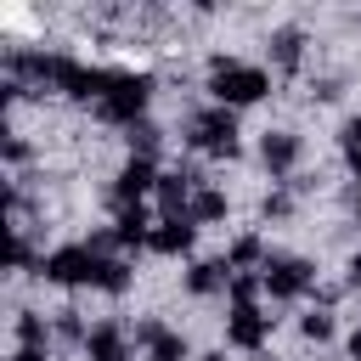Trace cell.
<instances>
[{"mask_svg": "<svg viewBox=\"0 0 361 361\" xmlns=\"http://www.w3.org/2000/svg\"><path fill=\"white\" fill-rule=\"evenodd\" d=\"M11 361H45V350H39V344H23V350H17Z\"/></svg>", "mask_w": 361, "mask_h": 361, "instance_id": "44dd1931", "label": "cell"}, {"mask_svg": "<svg viewBox=\"0 0 361 361\" xmlns=\"http://www.w3.org/2000/svg\"><path fill=\"white\" fill-rule=\"evenodd\" d=\"M271 90V73L259 62H237V56H214L209 62V96L214 107H248Z\"/></svg>", "mask_w": 361, "mask_h": 361, "instance_id": "7a4b0ae2", "label": "cell"}, {"mask_svg": "<svg viewBox=\"0 0 361 361\" xmlns=\"http://www.w3.org/2000/svg\"><path fill=\"white\" fill-rule=\"evenodd\" d=\"M259 164H265L271 175H288V169L299 164V135H293V130H265V135H259Z\"/></svg>", "mask_w": 361, "mask_h": 361, "instance_id": "9c48e42d", "label": "cell"}, {"mask_svg": "<svg viewBox=\"0 0 361 361\" xmlns=\"http://www.w3.org/2000/svg\"><path fill=\"white\" fill-rule=\"evenodd\" d=\"M265 327H271V322L259 316V305H254V299H237V305H231V322H226V338H231L237 350H259V344H265Z\"/></svg>", "mask_w": 361, "mask_h": 361, "instance_id": "52a82bcc", "label": "cell"}, {"mask_svg": "<svg viewBox=\"0 0 361 361\" xmlns=\"http://www.w3.org/2000/svg\"><path fill=\"white\" fill-rule=\"evenodd\" d=\"M254 259L265 265V248H259V237H237V243H231V259H226V265H231V271H243V265H254Z\"/></svg>", "mask_w": 361, "mask_h": 361, "instance_id": "e0dca14e", "label": "cell"}, {"mask_svg": "<svg viewBox=\"0 0 361 361\" xmlns=\"http://www.w3.org/2000/svg\"><path fill=\"white\" fill-rule=\"evenodd\" d=\"M17 338H23V344H39V338H45V327H39V316H34V310H23V316H17Z\"/></svg>", "mask_w": 361, "mask_h": 361, "instance_id": "ffe728a7", "label": "cell"}, {"mask_svg": "<svg viewBox=\"0 0 361 361\" xmlns=\"http://www.w3.org/2000/svg\"><path fill=\"white\" fill-rule=\"evenodd\" d=\"M147 237H152V226H147L141 203H124V209H118V220H113V243L135 248V243H147Z\"/></svg>", "mask_w": 361, "mask_h": 361, "instance_id": "4fadbf2b", "label": "cell"}, {"mask_svg": "<svg viewBox=\"0 0 361 361\" xmlns=\"http://www.w3.org/2000/svg\"><path fill=\"white\" fill-rule=\"evenodd\" d=\"M226 276H231V265H220V259H197V265L186 271V293H214V288H226Z\"/></svg>", "mask_w": 361, "mask_h": 361, "instance_id": "5bb4252c", "label": "cell"}, {"mask_svg": "<svg viewBox=\"0 0 361 361\" xmlns=\"http://www.w3.org/2000/svg\"><path fill=\"white\" fill-rule=\"evenodd\" d=\"M85 355H90V361H130V355H124V327H113V322L90 327V333H85Z\"/></svg>", "mask_w": 361, "mask_h": 361, "instance_id": "7c38bea8", "label": "cell"}, {"mask_svg": "<svg viewBox=\"0 0 361 361\" xmlns=\"http://www.w3.org/2000/svg\"><path fill=\"white\" fill-rule=\"evenodd\" d=\"M186 130H192L186 141H192L197 152H214V158H231V152H237V113H231V107H203Z\"/></svg>", "mask_w": 361, "mask_h": 361, "instance_id": "5b68a950", "label": "cell"}, {"mask_svg": "<svg viewBox=\"0 0 361 361\" xmlns=\"http://www.w3.org/2000/svg\"><path fill=\"white\" fill-rule=\"evenodd\" d=\"M299 51H305V34H299V28H276V34H271L276 68H299Z\"/></svg>", "mask_w": 361, "mask_h": 361, "instance_id": "9a60e30c", "label": "cell"}, {"mask_svg": "<svg viewBox=\"0 0 361 361\" xmlns=\"http://www.w3.org/2000/svg\"><path fill=\"white\" fill-rule=\"evenodd\" d=\"M299 327H305V338H316V344H322V338H333V316H327V310H310Z\"/></svg>", "mask_w": 361, "mask_h": 361, "instance_id": "d6986e66", "label": "cell"}, {"mask_svg": "<svg viewBox=\"0 0 361 361\" xmlns=\"http://www.w3.org/2000/svg\"><path fill=\"white\" fill-rule=\"evenodd\" d=\"M355 214H361V203H355Z\"/></svg>", "mask_w": 361, "mask_h": 361, "instance_id": "cb8c5ba5", "label": "cell"}, {"mask_svg": "<svg viewBox=\"0 0 361 361\" xmlns=\"http://www.w3.org/2000/svg\"><path fill=\"white\" fill-rule=\"evenodd\" d=\"M192 243H197V220H192V214H169V220H158L152 237H147L152 254H192Z\"/></svg>", "mask_w": 361, "mask_h": 361, "instance_id": "8992f818", "label": "cell"}, {"mask_svg": "<svg viewBox=\"0 0 361 361\" xmlns=\"http://www.w3.org/2000/svg\"><path fill=\"white\" fill-rule=\"evenodd\" d=\"M344 158H350V169L361 175V113L344 124Z\"/></svg>", "mask_w": 361, "mask_h": 361, "instance_id": "ac0fdd59", "label": "cell"}, {"mask_svg": "<svg viewBox=\"0 0 361 361\" xmlns=\"http://www.w3.org/2000/svg\"><path fill=\"white\" fill-rule=\"evenodd\" d=\"M192 180L197 175H158V203H164V220L169 214H192Z\"/></svg>", "mask_w": 361, "mask_h": 361, "instance_id": "8fae6325", "label": "cell"}, {"mask_svg": "<svg viewBox=\"0 0 361 361\" xmlns=\"http://www.w3.org/2000/svg\"><path fill=\"white\" fill-rule=\"evenodd\" d=\"M39 276L45 282H62V288H107V293H124L130 288V271L118 259H102L96 243H68V248H51L39 259Z\"/></svg>", "mask_w": 361, "mask_h": 361, "instance_id": "6da1fadb", "label": "cell"}, {"mask_svg": "<svg viewBox=\"0 0 361 361\" xmlns=\"http://www.w3.org/2000/svg\"><path fill=\"white\" fill-rule=\"evenodd\" d=\"M152 186H158V169H152V158H147V152H135V158L118 169L113 197H118V209H124V203H141V192H152Z\"/></svg>", "mask_w": 361, "mask_h": 361, "instance_id": "ba28073f", "label": "cell"}, {"mask_svg": "<svg viewBox=\"0 0 361 361\" xmlns=\"http://www.w3.org/2000/svg\"><path fill=\"white\" fill-rule=\"evenodd\" d=\"M259 288H265L271 299H299V293L316 288V271H310V259H299V254H265Z\"/></svg>", "mask_w": 361, "mask_h": 361, "instance_id": "3957f363", "label": "cell"}, {"mask_svg": "<svg viewBox=\"0 0 361 361\" xmlns=\"http://www.w3.org/2000/svg\"><path fill=\"white\" fill-rule=\"evenodd\" d=\"M147 96H152V79H147V73H113V85H107V96H102L96 107H102V118H113V124H135V118L147 113Z\"/></svg>", "mask_w": 361, "mask_h": 361, "instance_id": "277c9868", "label": "cell"}, {"mask_svg": "<svg viewBox=\"0 0 361 361\" xmlns=\"http://www.w3.org/2000/svg\"><path fill=\"white\" fill-rule=\"evenodd\" d=\"M350 282H361V254H355V259H350Z\"/></svg>", "mask_w": 361, "mask_h": 361, "instance_id": "7402d4cb", "label": "cell"}, {"mask_svg": "<svg viewBox=\"0 0 361 361\" xmlns=\"http://www.w3.org/2000/svg\"><path fill=\"white\" fill-rule=\"evenodd\" d=\"M192 220H226V192L203 186V192L192 197Z\"/></svg>", "mask_w": 361, "mask_h": 361, "instance_id": "2e32d148", "label": "cell"}, {"mask_svg": "<svg viewBox=\"0 0 361 361\" xmlns=\"http://www.w3.org/2000/svg\"><path fill=\"white\" fill-rule=\"evenodd\" d=\"M135 338L147 344V361H186V338H180V333H169L164 322H141V327H135Z\"/></svg>", "mask_w": 361, "mask_h": 361, "instance_id": "30bf717a", "label": "cell"}, {"mask_svg": "<svg viewBox=\"0 0 361 361\" xmlns=\"http://www.w3.org/2000/svg\"><path fill=\"white\" fill-rule=\"evenodd\" d=\"M197 361H226V355H220V350H209V355H197Z\"/></svg>", "mask_w": 361, "mask_h": 361, "instance_id": "603a6c76", "label": "cell"}]
</instances>
